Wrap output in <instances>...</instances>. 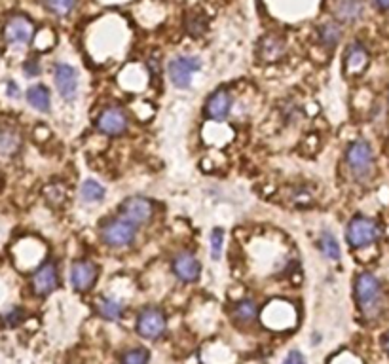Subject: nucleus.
<instances>
[{"mask_svg":"<svg viewBox=\"0 0 389 364\" xmlns=\"http://www.w3.org/2000/svg\"><path fill=\"white\" fill-rule=\"evenodd\" d=\"M355 302L359 311L363 313L366 321H376L385 310V294L383 286L376 275L369 272H361L355 277Z\"/></svg>","mask_w":389,"mask_h":364,"instance_id":"f257e3e1","label":"nucleus"},{"mask_svg":"<svg viewBox=\"0 0 389 364\" xmlns=\"http://www.w3.org/2000/svg\"><path fill=\"white\" fill-rule=\"evenodd\" d=\"M346 165L357 182H366L374 175V150L369 140H353L346 148Z\"/></svg>","mask_w":389,"mask_h":364,"instance_id":"f03ea898","label":"nucleus"},{"mask_svg":"<svg viewBox=\"0 0 389 364\" xmlns=\"http://www.w3.org/2000/svg\"><path fill=\"white\" fill-rule=\"evenodd\" d=\"M382 237V226L378 224V220L371 217L357 214L347 222L346 239L352 249H366L372 247L378 239Z\"/></svg>","mask_w":389,"mask_h":364,"instance_id":"7ed1b4c3","label":"nucleus"},{"mask_svg":"<svg viewBox=\"0 0 389 364\" xmlns=\"http://www.w3.org/2000/svg\"><path fill=\"white\" fill-rule=\"evenodd\" d=\"M137 237V226L124 217L107 219L101 226V239L110 249H126Z\"/></svg>","mask_w":389,"mask_h":364,"instance_id":"20e7f679","label":"nucleus"},{"mask_svg":"<svg viewBox=\"0 0 389 364\" xmlns=\"http://www.w3.org/2000/svg\"><path fill=\"white\" fill-rule=\"evenodd\" d=\"M95 128L99 133L107 135V137H120L129 129L128 112L118 104L104 107L95 120Z\"/></svg>","mask_w":389,"mask_h":364,"instance_id":"39448f33","label":"nucleus"},{"mask_svg":"<svg viewBox=\"0 0 389 364\" xmlns=\"http://www.w3.org/2000/svg\"><path fill=\"white\" fill-rule=\"evenodd\" d=\"M262 322L272 330H289L297 322V311L289 302L275 300L262 310Z\"/></svg>","mask_w":389,"mask_h":364,"instance_id":"423d86ee","label":"nucleus"},{"mask_svg":"<svg viewBox=\"0 0 389 364\" xmlns=\"http://www.w3.org/2000/svg\"><path fill=\"white\" fill-rule=\"evenodd\" d=\"M167 328L165 313L156 305H146L137 317V332L146 340H158Z\"/></svg>","mask_w":389,"mask_h":364,"instance_id":"0eeeda50","label":"nucleus"},{"mask_svg":"<svg viewBox=\"0 0 389 364\" xmlns=\"http://www.w3.org/2000/svg\"><path fill=\"white\" fill-rule=\"evenodd\" d=\"M118 212H120V217L128 219L135 226L148 224L154 217V203L146 198H140V195H131L120 203Z\"/></svg>","mask_w":389,"mask_h":364,"instance_id":"6e6552de","label":"nucleus"},{"mask_svg":"<svg viewBox=\"0 0 389 364\" xmlns=\"http://www.w3.org/2000/svg\"><path fill=\"white\" fill-rule=\"evenodd\" d=\"M200 67V59L188 57V55H181V57H175V59L169 61L167 73H169V80L173 82L175 87H179V90H186V87L192 84V74L198 73Z\"/></svg>","mask_w":389,"mask_h":364,"instance_id":"1a4fd4ad","label":"nucleus"},{"mask_svg":"<svg viewBox=\"0 0 389 364\" xmlns=\"http://www.w3.org/2000/svg\"><path fill=\"white\" fill-rule=\"evenodd\" d=\"M2 35H4V40L10 46H25L35 38V25H32L31 19L18 13V16H12L8 19Z\"/></svg>","mask_w":389,"mask_h":364,"instance_id":"9d476101","label":"nucleus"},{"mask_svg":"<svg viewBox=\"0 0 389 364\" xmlns=\"http://www.w3.org/2000/svg\"><path fill=\"white\" fill-rule=\"evenodd\" d=\"M59 285V272L54 260H48L32 272L31 289L37 296H48Z\"/></svg>","mask_w":389,"mask_h":364,"instance_id":"9b49d317","label":"nucleus"},{"mask_svg":"<svg viewBox=\"0 0 389 364\" xmlns=\"http://www.w3.org/2000/svg\"><path fill=\"white\" fill-rule=\"evenodd\" d=\"M54 80L57 85V91L65 101L73 103L78 97V74L67 63H59L54 68Z\"/></svg>","mask_w":389,"mask_h":364,"instance_id":"f8f14e48","label":"nucleus"},{"mask_svg":"<svg viewBox=\"0 0 389 364\" xmlns=\"http://www.w3.org/2000/svg\"><path fill=\"white\" fill-rule=\"evenodd\" d=\"M99 277V267L92 260H76L71 266V285L74 291L85 292L93 289Z\"/></svg>","mask_w":389,"mask_h":364,"instance_id":"ddd939ff","label":"nucleus"},{"mask_svg":"<svg viewBox=\"0 0 389 364\" xmlns=\"http://www.w3.org/2000/svg\"><path fill=\"white\" fill-rule=\"evenodd\" d=\"M171 267H173V273H175L179 279L183 281V283H194L198 281L201 273V266L198 258H196L192 253L188 250H181V253H176L173 262H171Z\"/></svg>","mask_w":389,"mask_h":364,"instance_id":"4468645a","label":"nucleus"},{"mask_svg":"<svg viewBox=\"0 0 389 364\" xmlns=\"http://www.w3.org/2000/svg\"><path fill=\"white\" fill-rule=\"evenodd\" d=\"M234 107V99L228 90H217L207 99L205 103V116L213 121H225L232 112Z\"/></svg>","mask_w":389,"mask_h":364,"instance_id":"2eb2a0df","label":"nucleus"},{"mask_svg":"<svg viewBox=\"0 0 389 364\" xmlns=\"http://www.w3.org/2000/svg\"><path fill=\"white\" fill-rule=\"evenodd\" d=\"M369 67V51L363 44H352L344 54V74L346 76H361Z\"/></svg>","mask_w":389,"mask_h":364,"instance_id":"dca6fc26","label":"nucleus"},{"mask_svg":"<svg viewBox=\"0 0 389 364\" xmlns=\"http://www.w3.org/2000/svg\"><path fill=\"white\" fill-rule=\"evenodd\" d=\"M365 4L363 0H335L333 2V16L342 23H355L363 18Z\"/></svg>","mask_w":389,"mask_h":364,"instance_id":"f3484780","label":"nucleus"},{"mask_svg":"<svg viewBox=\"0 0 389 364\" xmlns=\"http://www.w3.org/2000/svg\"><path fill=\"white\" fill-rule=\"evenodd\" d=\"M285 55V42L275 35H268L258 42V57L262 63H275Z\"/></svg>","mask_w":389,"mask_h":364,"instance_id":"a211bd4d","label":"nucleus"},{"mask_svg":"<svg viewBox=\"0 0 389 364\" xmlns=\"http://www.w3.org/2000/svg\"><path fill=\"white\" fill-rule=\"evenodd\" d=\"M95 311L107 321H120L126 311V305L116 298L101 296L95 300Z\"/></svg>","mask_w":389,"mask_h":364,"instance_id":"6ab92c4d","label":"nucleus"},{"mask_svg":"<svg viewBox=\"0 0 389 364\" xmlns=\"http://www.w3.org/2000/svg\"><path fill=\"white\" fill-rule=\"evenodd\" d=\"M27 101L32 109H37L38 112H49L52 107V99H49V91L46 85L37 84L27 90Z\"/></svg>","mask_w":389,"mask_h":364,"instance_id":"aec40b11","label":"nucleus"},{"mask_svg":"<svg viewBox=\"0 0 389 364\" xmlns=\"http://www.w3.org/2000/svg\"><path fill=\"white\" fill-rule=\"evenodd\" d=\"M21 148V135L10 126H0V154L13 156Z\"/></svg>","mask_w":389,"mask_h":364,"instance_id":"412c9836","label":"nucleus"},{"mask_svg":"<svg viewBox=\"0 0 389 364\" xmlns=\"http://www.w3.org/2000/svg\"><path fill=\"white\" fill-rule=\"evenodd\" d=\"M232 315L234 319L239 322H244V324H249L256 319L258 315V308H256L255 300H251V298H244V300H239V302L234 303V310H232Z\"/></svg>","mask_w":389,"mask_h":364,"instance_id":"4be33fe9","label":"nucleus"},{"mask_svg":"<svg viewBox=\"0 0 389 364\" xmlns=\"http://www.w3.org/2000/svg\"><path fill=\"white\" fill-rule=\"evenodd\" d=\"M317 38H319V42H321L323 48L333 49L336 44L340 42L342 38L340 25L333 23V21H330V23H323L321 27H319V30H317Z\"/></svg>","mask_w":389,"mask_h":364,"instance_id":"5701e85b","label":"nucleus"},{"mask_svg":"<svg viewBox=\"0 0 389 364\" xmlns=\"http://www.w3.org/2000/svg\"><path fill=\"white\" fill-rule=\"evenodd\" d=\"M319 249H321V253L325 255V258L327 260H333V262H338L342 256V250H340V245H338V241H336V237L330 233V231H321V236H319Z\"/></svg>","mask_w":389,"mask_h":364,"instance_id":"b1692460","label":"nucleus"},{"mask_svg":"<svg viewBox=\"0 0 389 364\" xmlns=\"http://www.w3.org/2000/svg\"><path fill=\"white\" fill-rule=\"evenodd\" d=\"M80 194H82V200H84L85 203H99V201L104 200V194H107V192H104V188L97 181L88 178V181L82 184Z\"/></svg>","mask_w":389,"mask_h":364,"instance_id":"393cba45","label":"nucleus"},{"mask_svg":"<svg viewBox=\"0 0 389 364\" xmlns=\"http://www.w3.org/2000/svg\"><path fill=\"white\" fill-rule=\"evenodd\" d=\"M42 2L48 12H52L54 16H59V18L68 16L74 10V6H76V0H42Z\"/></svg>","mask_w":389,"mask_h":364,"instance_id":"a878e982","label":"nucleus"},{"mask_svg":"<svg viewBox=\"0 0 389 364\" xmlns=\"http://www.w3.org/2000/svg\"><path fill=\"white\" fill-rule=\"evenodd\" d=\"M148 360H150V353L145 347L128 349L122 355V364H148Z\"/></svg>","mask_w":389,"mask_h":364,"instance_id":"bb28decb","label":"nucleus"},{"mask_svg":"<svg viewBox=\"0 0 389 364\" xmlns=\"http://www.w3.org/2000/svg\"><path fill=\"white\" fill-rule=\"evenodd\" d=\"M209 247H211V256L213 260H219L222 255V247H225V230L222 228H215L209 236Z\"/></svg>","mask_w":389,"mask_h":364,"instance_id":"cd10ccee","label":"nucleus"},{"mask_svg":"<svg viewBox=\"0 0 389 364\" xmlns=\"http://www.w3.org/2000/svg\"><path fill=\"white\" fill-rule=\"evenodd\" d=\"M207 29V23L203 16L200 13H188V18H186V30H188V35L192 37H201Z\"/></svg>","mask_w":389,"mask_h":364,"instance_id":"c85d7f7f","label":"nucleus"},{"mask_svg":"<svg viewBox=\"0 0 389 364\" xmlns=\"http://www.w3.org/2000/svg\"><path fill=\"white\" fill-rule=\"evenodd\" d=\"M44 194H46V200L49 203H54V205H61L65 198H67V190L63 188L61 184H49L44 190Z\"/></svg>","mask_w":389,"mask_h":364,"instance_id":"c756f323","label":"nucleus"},{"mask_svg":"<svg viewBox=\"0 0 389 364\" xmlns=\"http://www.w3.org/2000/svg\"><path fill=\"white\" fill-rule=\"evenodd\" d=\"M54 44H55V37H54V32H52V30H49V29L38 30L37 37H35V46H37V49L44 51V49L52 48Z\"/></svg>","mask_w":389,"mask_h":364,"instance_id":"7c9ffc66","label":"nucleus"},{"mask_svg":"<svg viewBox=\"0 0 389 364\" xmlns=\"http://www.w3.org/2000/svg\"><path fill=\"white\" fill-rule=\"evenodd\" d=\"M23 71L25 74H27V78H35V76H38V73H40V65H38L37 59H29L23 65Z\"/></svg>","mask_w":389,"mask_h":364,"instance_id":"2f4dec72","label":"nucleus"},{"mask_svg":"<svg viewBox=\"0 0 389 364\" xmlns=\"http://www.w3.org/2000/svg\"><path fill=\"white\" fill-rule=\"evenodd\" d=\"M281 364H306V357L300 351H291Z\"/></svg>","mask_w":389,"mask_h":364,"instance_id":"473e14b6","label":"nucleus"},{"mask_svg":"<svg viewBox=\"0 0 389 364\" xmlns=\"http://www.w3.org/2000/svg\"><path fill=\"white\" fill-rule=\"evenodd\" d=\"M21 317H23V311L13 310L12 313H8V315H6V324H10V327H16V324L21 321Z\"/></svg>","mask_w":389,"mask_h":364,"instance_id":"72a5a7b5","label":"nucleus"},{"mask_svg":"<svg viewBox=\"0 0 389 364\" xmlns=\"http://www.w3.org/2000/svg\"><path fill=\"white\" fill-rule=\"evenodd\" d=\"M148 71H150V74H152L154 78L160 74V63L156 57H150V59H148Z\"/></svg>","mask_w":389,"mask_h":364,"instance_id":"f704fd0d","label":"nucleus"},{"mask_svg":"<svg viewBox=\"0 0 389 364\" xmlns=\"http://www.w3.org/2000/svg\"><path fill=\"white\" fill-rule=\"evenodd\" d=\"M374 2V6L380 8L382 12H389V0H372Z\"/></svg>","mask_w":389,"mask_h":364,"instance_id":"c9c22d12","label":"nucleus"},{"mask_svg":"<svg viewBox=\"0 0 389 364\" xmlns=\"http://www.w3.org/2000/svg\"><path fill=\"white\" fill-rule=\"evenodd\" d=\"M8 95H10V97H18L19 93H18V85L13 84V82H8Z\"/></svg>","mask_w":389,"mask_h":364,"instance_id":"e433bc0d","label":"nucleus"},{"mask_svg":"<svg viewBox=\"0 0 389 364\" xmlns=\"http://www.w3.org/2000/svg\"><path fill=\"white\" fill-rule=\"evenodd\" d=\"M382 347L385 349V353L389 355V330L385 332V336H383V340H382Z\"/></svg>","mask_w":389,"mask_h":364,"instance_id":"4c0bfd02","label":"nucleus"},{"mask_svg":"<svg viewBox=\"0 0 389 364\" xmlns=\"http://www.w3.org/2000/svg\"><path fill=\"white\" fill-rule=\"evenodd\" d=\"M388 99H389V97H388Z\"/></svg>","mask_w":389,"mask_h":364,"instance_id":"58836bf2","label":"nucleus"}]
</instances>
